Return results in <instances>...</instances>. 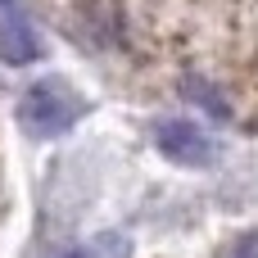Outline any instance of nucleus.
Instances as JSON below:
<instances>
[{
    "label": "nucleus",
    "mask_w": 258,
    "mask_h": 258,
    "mask_svg": "<svg viewBox=\"0 0 258 258\" xmlns=\"http://www.w3.org/2000/svg\"><path fill=\"white\" fill-rule=\"evenodd\" d=\"M18 118H23V127L32 136H63L82 118V100L63 82H36L18 100Z\"/></svg>",
    "instance_id": "1"
},
{
    "label": "nucleus",
    "mask_w": 258,
    "mask_h": 258,
    "mask_svg": "<svg viewBox=\"0 0 258 258\" xmlns=\"http://www.w3.org/2000/svg\"><path fill=\"white\" fill-rule=\"evenodd\" d=\"M154 145H159L172 163H186V168H209V163H213V141H209L195 122H186V118L159 122V127H154Z\"/></svg>",
    "instance_id": "2"
},
{
    "label": "nucleus",
    "mask_w": 258,
    "mask_h": 258,
    "mask_svg": "<svg viewBox=\"0 0 258 258\" xmlns=\"http://www.w3.org/2000/svg\"><path fill=\"white\" fill-rule=\"evenodd\" d=\"M0 54H5L9 63H32V59L41 54L32 27H27V18H18V14H5V18H0Z\"/></svg>",
    "instance_id": "3"
},
{
    "label": "nucleus",
    "mask_w": 258,
    "mask_h": 258,
    "mask_svg": "<svg viewBox=\"0 0 258 258\" xmlns=\"http://www.w3.org/2000/svg\"><path fill=\"white\" fill-rule=\"evenodd\" d=\"M181 95H186L190 104H200V109H209L213 118H227V113H231V109H227V100H222V95H218V91H213L209 82H195V77H190Z\"/></svg>",
    "instance_id": "4"
},
{
    "label": "nucleus",
    "mask_w": 258,
    "mask_h": 258,
    "mask_svg": "<svg viewBox=\"0 0 258 258\" xmlns=\"http://www.w3.org/2000/svg\"><path fill=\"white\" fill-rule=\"evenodd\" d=\"M231 258H258V236H240L236 249H231Z\"/></svg>",
    "instance_id": "5"
},
{
    "label": "nucleus",
    "mask_w": 258,
    "mask_h": 258,
    "mask_svg": "<svg viewBox=\"0 0 258 258\" xmlns=\"http://www.w3.org/2000/svg\"><path fill=\"white\" fill-rule=\"evenodd\" d=\"M63 258H86V254H63Z\"/></svg>",
    "instance_id": "6"
}]
</instances>
